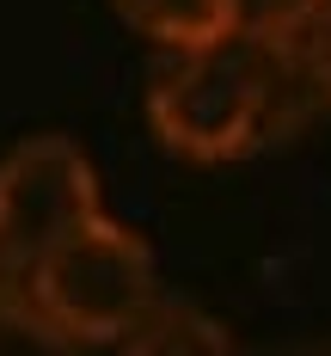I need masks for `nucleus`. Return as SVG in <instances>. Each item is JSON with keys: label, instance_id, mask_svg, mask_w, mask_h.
I'll return each instance as SVG.
<instances>
[{"label": "nucleus", "instance_id": "obj_1", "mask_svg": "<svg viewBox=\"0 0 331 356\" xmlns=\"http://www.w3.org/2000/svg\"><path fill=\"white\" fill-rule=\"evenodd\" d=\"M294 92H313L294 62V43H257L227 31L196 49H172L147 80L153 142L196 166H227L270 147L289 129Z\"/></svg>", "mask_w": 331, "mask_h": 356}, {"label": "nucleus", "instance_id": "obj_2", "mask_svg": "<svg viewBox=\"0 0 331 356\" xmlns=\"http://www.w3.org/2000/svg\"><path fill=\"white\" fill-rule=\"evenodd\" d=\"M25 295L74 344H123L160 301V264L135 227L99 215L25 270Z\"/></svg>", "mask_w": 331, "mask_h": 356}, {"label": "nucleus", "instance_id": "obj_3", "mask_svg": "<svg viewBox=\"0 0 331 356\" xmlns=\"http://www.w3.org/2000/svg\"><path fill=\"white\" fill-rule=\"evenodd\" d=\"M99 172L68 136H25L0 154V246L25 270L62 246L86 221H99Z\"/></svg>", "mask_w": 331, "mask_h": 356}, {"label": "nucleus", "instance_id": "obj_4", "mask_svg": "<svg viewBox=\"0 0 331 356\" xmlns=\"http://www.w3.org/2000/svg\"><path fill=\"white\" fill-rule=\"evenodd\" d=\"M117 356H246L239 338L196 301H178V295H160L153 314H147L123 344Z\"/></svg>", "mask_w": 331, "mask_h": 356}, {"label": "nucleus", "instance_id": "obj_5", "mask_svg": "<svg viewBox=\"0 0 331 356\" xmlns=\"http://www.w3.org/2000/svg\"><path fill=\"white\" fill-rule=\"evenodd\" d=\"M110 13L142 31L147 43H160L166 56L172 49H196V43H215L233 31V13L227 0H110Z\"/></svg>", "mask_w": 331, "mask_h": 356}, {"label": "nucleus", "instance_id": "obj_6", "mask_svg": "<svg viewBox=\"0 0 331 356\" xmlns=\"http://www.w3.org/2000/svg\"><path fill=\"white\" fill-rule=\"evenodd\" d=\"M325 0H227L233 13V31L239 37H257V43H294L319 19Z\"/></svg>", "mask_w": 331, "mask_h": 356}, {"label": "nucleus", "instance_id": "obj_7", "mask_svg": "<svg viewBox=\"0 0 331 356\" xmlns=\"http://www.w3.org/2000/svg\"><path fill=\"white\" fill-rule=\"evenodd\" d=\"M0 356H80V344L62 338L56 325L37 314L31 295H19V301L0 307Z\"/></svg>", "mask_w": 331, "mask_h": 356}, {"label": "nucleus", "instance_id": "obj_8", "mask_svg": "<svg viewBox=\"0 0 331 356\" xmlns=\"http://www.w3.org/2000/svg\"><path fill=\"white\" fill-rule=\"evenodd\" d=\"M294 62H300V74H307L313 99H325V105H331V0L319 6V19L294 37Z\"/></svg>", "mask_w": 331, "mask_h": 356}, {"label": "nucleus", "instance_id": "obj_9", "mask_svg": "<svg viewBox=\"0 0 331 356\" xmlns=\"http://www.w3.org/2000/svg\"><path fill=\"white\" fill-rule=\"evenodd\" d=\"M19 295H25V264L0 246V307H6V301H19Z\"/></svg>", "mask_w": 331, "mask_h": 356}, {"label": "nucleus", "instance_id": "obj_10", "mask_svg": "<svg viewBox=\"0 0 331 356\" xmlns=\"http://www.w3.org/2000/svg\"><path fill=\"white\" fill-rule=\"evenodd\" d=\"M282 356H331V338H307V344H289Z\"/></svg>", "mask_w": 331, "mask_h": 356}]
</instances>
